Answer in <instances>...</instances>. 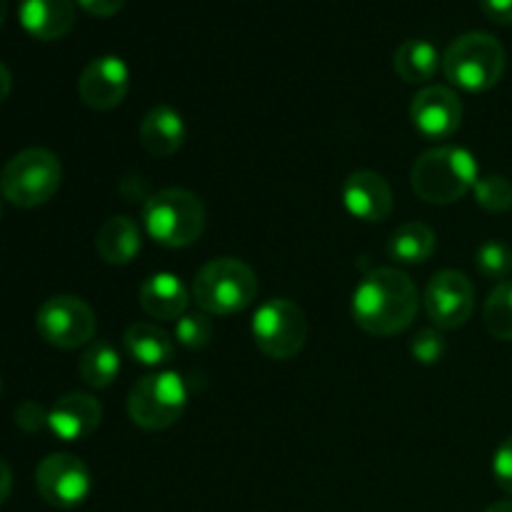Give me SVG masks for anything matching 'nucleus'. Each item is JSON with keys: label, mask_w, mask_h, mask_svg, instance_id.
Returning <instances> with one entry per match:
<instances>
[{"label": "nucleus", "mask_w": 512, "mask_h": 512, "mask_svg": "<svg viewBox=\"0 0 512 512\" xmlns=\"http://www.w3.org/2000/svg\"><path fill=\"white\" fill-rule=\"evenodd\" d=\"M420 295L413 278L398 268H375L365 275L350 300V313L363 333L393 338L413 325Z\"/></svg>", "instance_id": "nucleus-1"}, {"label": "nucleus", "mask_w": 512, "mask_h": 512, "mask_svg": "<svg viewBox=\"0 0 512 512\" xmlns=\"http://www.w3.org/2000/svg\"><path fill=\"white\" fill-rule=\"evenodd\" d=\"M480 178L475 155L460 145H440L415 160L410 170V185L415 195L430 205L458 203L473 193Z\"/></svg>", "instance_id": "nucleus-2"}, {"label": "nucleus", "mask_w": 512, "mask_h": 512, "mask_svg": "<svg viewBox=\"0 0 512 512\" xmlns=\"http://www.w3.org/2000/svg\"><path fill=\"white\" fill-rule=\"evenodd\" d=\"M190 295L203 313L230 318L258 298V275L238 258H215L198 270Z\"/></svg>", "instance_id": "nucleus-3"}, {"label": "nucleus", "mask_w": 512, "mask_h": 512, "mask_svg": "<svg viewBox=\"0 0 512 512\" xmlns=\"http://www.w3.org/2000/svg\"><path fill=\"white\" fill-rule=\"evenodd\" d=\"M143 228L165 248H188L205 230L203 200L185 188L158 190L143 205Z\"/></svg>", "instance_id": "nucleus-4"}, {"label": "nucleus", "mask_w": 512, "mask_h": 512, "mask_svg": "<svg viewBox=\"0 0 512 512\" xmlns=\"http://www.w3.org/2000/svg\"><path fill=\"white\" fill-rule=\"evenodd\" d=\"M443 73L465 93H485L495 88L505 73V48L490 33H465L448 45Z\"/></svg>", "instance_id": "nucleus-5"}, {"label": "nucleus", "mask_w": 512, "mask_h": 512, "mask_svg": "<svg viewBox=\"0 0 512 512\" xmlns=\"http://www.w3.org/2000/svg\"><path fill=\"white\" fill-rule=\"evenodd\" d=\"M63 165L58 155L45 148H28L15 153L0 170V195L18 208L45 205L60 188Z\"/></svg>", "instance_id": "nucleus-6"}, {"label": "nucleus", "mask_w": 512, "mask_h": 512, "mask_svg": "<svg viewBox=\"0 0 512 512\" xmlns=\"http://www.w3.org/2000/svg\"><path fill=\"white\" fill-rule=\"evenodd\" d=\"M188 405V385L178 373H150L128 393V418L143 430H168L178 423Z\"/></svg>", "instance_id": "nucleus-7"}, {"label": "nucleus", "mask_w": 512, "mask_h": 512, "mask_svg": "<svg viewBox=\"0 0 512 512\" xmlns=\"http://www.w3.org/2000/svg\"><path fill=\"white\" fill-rule=\"evenodd\" d=\"M250 333L260 353L273 360H290L305 348L308 318L293 300L273 298L255 310Z\"/></svg>", "instance_id": "nucleus-8"}, {"label": "nucleus", "mask_w": 512, "mask_h": 512, "mask_svg": "<svg viewBox=\"0 0 512 512\" xmlns=\"http://www.w3.org/2000/svg\"><path fill=\"white\" fill-rule=\"evenodd\" d=\"M35 328L40 338L53 348L75 350L93 343L98 320L93 308L78 295H55L38 308Z\"/></svg>", "instance_id": "nucleus-9"}, {"label": "nucleus", "mask_w": 512, "mask_h": 512, "mask_svg": "<svg viewBox=\"0 0 512 512\" xmlns=\"http://www.w3.org/2000/svg\"><path fill=\"white\" fill-rule=\"evenodd\" d=\"M35 488L40 498L58 510L78 508L90 495L93 480H90L88 465L70 453H53L40 460L35 470Z\"/></svg>", "instance_id": "nucleus-10"}, {"label": "nucleus", "mask_w": 512, "mask_h": 512, "mask_svg": "<svg viewBox=\"0 0 512 512\" xmlns=\"http://www.w3.org/2000/svg\"><path fill=\"white\" fill-rule=\"evenodd\" d=\"M423 305L438 330H458L473 318L475 285L460 270H440L425 288Z\"/></svg>", "instance_id": "nucleus-11"}, {"label": "nucleus", "mask_w": 512, "mask_h": 512, "mask_svg": "<svg viewBox=\"0 0 512 512\" xmlns=\"http://www.w3.org/2000/svg\"><path fill=\"white\" fill-rule=\"evenodd\" d=\"M410 120L423 138H450L463 123V103L455 90L445 85H428L410 103Z\"/></svg>", "instance_id": "nucleus-12"}, {"label": "nucleus", "mask_w": 512, "mask_h": 512, "mask_svg": "<svg viewBox=\"0 0 512 512\" xmlns=\"http://www.w3.org/2000/svg\"><path fill=\"white\" fill-rule=\"evenodd\" d=\"M130 90V70L118 55H100L90 60L78 78V95L88 108L113 110Z\"/></svg>", "instance_id": "nucleus-13"}, {"label": "nucleus", "mask_w": 512, "mask_h": 512, "mask_svg": "<svg viewBox=\"0 0 512 512\" xmlns=\"http://www.w3.org/2000/svg\"><path fill=\"white\" fill-rule=\"evenodd\" d=\"M343 203L353 218L383 223L393 213V190L375 170H355L343 183Z\"/></svg>", "instance_id": "nucleus-14"}, {"label": "nucleus", "mask_w": 512, "mask_h": 512, "mask_svg": "<svg viewBox=\"0 0 512 512\" xmlns=\"http://www.w3.org/2000/svg\"><path fill=\"white\" fill-rule=\"evenodd\" d=\"M100 423H103V405L88 393L63 395L48 410V430L65 443L90 438Z\"/></svg>", "instance_id": "nucleus-15"}, {"label": "nucleus", "mask_w": 512, "mask_h": 512, "mask_svg": "<svg viewBox=\"0 0 512 512\" xmlns=\"http://www.w3.org/2000/svg\"><path fill=\"white\" fill-rule=\"evenodd\" d=\"M140 308L155 320H180L188 313V305L193 300L190 290L183 280L173 273H153L140 285Z\"/></svg>", "instance_id": "nucleus-16"}, {"label": "nucleus", "mask_w": 512, "mask_h": 512, "mask_svg": "<svg viewBox=\"0 0 512 512\" xmlns=\"http://www.w3.org/2000/svg\"><path fill=\"white\" fill-rule=\"evenodd\" d=\"M20 25L38 40H60L75 25V0H20Z\"/></svg>", "instance_id": "nucleus-17"}, {"label": "nucleus", "mask_w": 512, "mask_h": 512, "mask_svg": "<svg viewBox=\"0 0 512 512\" xmlns=\"http://www.w3.org/2000/svg\"><path fill=\"white\" fill-rule=\"evenodd\" d=\"M188 135L183 115L170 105H155L140 123V145L155 158H170L178 153Z\"/></svg>", "instance_id": "nucleus-18"}, {"label": "nucleus", "mask_w": 512, "mask_h": 512, "mask_svg": "<svg viewBox=\"0 0 512 512\" xmlns=\"http://www.w3.org/2000/svg\"><path fill=\"white\" fill-rule=\"evenodd\" d=\"M143 248V233L128 215H113L100 225L95 235V250L108 265H128Z\"/></svg>", "instance_id": "nucleus-19"}, {"label": "nucleus", "mask_w": 512, "mask_h": 512, "mask_svg": "<svg viewBox=\"0 0 512 512\" xmlns=\"http://www.w3.org/2000/svg\"><path fill=\"white\" fill-rule=\"evenodd\" d=\"M123 345L135 363L148 365V368H160V365L170 363L175 353L173 338L155 323L128 325L123 333Z\"/></svg>", "instance_id": "nucleus-20"}, {"label": "nucleus", "mask_w": 512, "mask_h": 512, "mask_svg": "<svg viewBox=\"0 0 512 512\" xmlns=\"http://www.w3.org/2000/svg\"><path fill=\"white\" fill-rule=\"evenodd\" d=\"M393 68L398 78H403L410 85H423L435 78L440 68H443V55L438 53L430 40L410 38L398 45L393 58Z\"/></svg>", "instance_id": "nucleus-21"}, {"label": "nucleus", "mask_w": 512, "mask_h": 512, "mask_svg": "<svg viewBox=\"0 0 512 512\" xmlns=\"http://www.w3.org/2000/svg\"><path fill=\"white\" fill-rule=\"evenodd\" d=\"M435 248H438V235L430 225L420 223V220L400 225L388 243L390 258L403 265L425 263V260L433 258Z\"/></svg>", "instance_id": "nucleus-22"}, {"label": "nucleus", "mask_w": 512, "mask_h": 512, "mask_svg": "<svg viewBox=\"0 0 512 512\" xmlns=\"http://www.w3.org/2000/svg\"><path fill=\"white\" fill-rule=\"evenodd\" d=\"M120 373L118 350L105 340H95L83 350L78 360V375L88 388L103 390L115 383Z\"/></svg>", "instance_id": "nucleus-23"}, {"label": "nucleus", "mask_w": 512, "mask_h": 512, "mask_svg": "<svg viewBox=\"0 0 512 512\" xmlns=\"http://www.w3.org/2000/svg\"><path fill=\"white\" fill-rule=\"evenodd\" d=\"M483 323L495 340L512 343V280L498 283L483 308Z\"/></svg>", "instance_id": "nucleus-24"}, {"label": "nucleus", "mask_w": 512, "mask_h": 512, "mask_svg": "<svg viewBox=\"0 0 512 512\" xmlns=\"http://www.w3.org/2000/svg\"><path fill=\"white\" fill-rule=\"evenodd\" d=\"M475 268L483 278L505 283L512 273V250L500 240H488L475 253Z\"/></svg>", "instance_id": "nucleus-25"}, {"label": "nucleus", "mask_w": 512, "mask_h": 512, "mask_svg": "<svg viewBox=\"0 0 512 512\" xmlns=\"http://www.w3.org/2000/svg\"><path fill=\"white\" fill-rule=\"evenodd\" d=\"M475 203L488 213H508L512 208V183L505 175H485L473 188Z\"/></svg>", "instance_id": "nucleus-26"}, {"label": "nucleus", "mask_w": 512, "mask_h": 512, "mask_svg": "<svg viewBox=\"0 0 512 512\" xmlns=\"http://www.w3.org/2000/svg\"><path fill=\"white\" fill-rule=\"evenodd\" d=\"M175 338L188 350L208 348L210 340H213V320L203 310H198V313H185L183 318L175 320Z\"/></svg>", "instance_id": "nucleus-27"}, {"label": "nucleus", "mask_w": 512, "mask_h": 512, "mask_svg": "<svg viewBox=\"0 0 512 512\" xmlns=\"http://www.w3.org/2000/svg\"><path fill=\"white\" fill-rule=\"evenodd\" d=\"M445 353H448V343H445L443 333L438 328L418 330V335L410 340V355L423 365L440 363Z\"/></svg>", "instance_id": "nucleus-28"}, {"label": "nucleus", "mask_w": 512, "mask_h": 512, "mask_svg": "<svg viewBox=\"0 0 512 512\" xmlns=\"http://www.w3.org/2000/svg\"><path fill=\"white\" fill-rule=\"evenodd\" d=\"M15 425H18L23 433H40V430L48 428V410L43 408L40 403L35 400H25L15 408Z\"/></svg>", "instance_id": "nucleus-29"}, {"label": "nucleus", "mask_w": 512, "mask_h": 512, "mask_svg": "<svg viewBox=\"0 0 512 512\" xmlns=\"http://www.w3.org/2000/svg\"><path fill=\"white\" fill-rule=\"evenodd\" d=\"M493 478L505 493L512 495V435L500 443L493 455Z\"/></svg>", "instance_id": "nucleus-30"}, {"label": "nucleus", "mask_w": 512, "mask_h": 512, "mask_svg": "<svg viewBox=\"0 0 512 512\" xmlns=\"http://www.w3.org/2000/svg\"><path fill=\"white\" fill-rule=\"evenodd\" d=\"M480 10L488 15L493 23L512 25V0H478Z\"/></svg>", "instance_id": "nucleus-31"}, {"label": "nucleus", "mask_w": 512, "mask_h": 512, "mask_svg": "<svg viewBox=\"0 0 512 512\" xmlns=\"http://www.w3.org/2000/svg\"><path fill=\"white\" fill-rule=\"evenodd\" d=\"M75 3L95 18H110L125 8V0H75Z\"/></svg>", "instance_id": "nucleus-32"}, {"label": "nucleus", "mask_w": 512, "mask_h": 512, "mask_svg": "<svg viewBox=\"0 0 512 512\" xmlns=\"http://www.w3.org/2000/svg\"><path fill=\"white\" fill-rule=\"evenodd\" d=\"M10 488H13V473H10V468L5 460H0V505L8 500Z\"/></svg>", "instance_id": "nucleus-33"}, {"label": "nucleus", "mask_w": 512, "mask_h": 512, "mask_svg": "<svg viewBox=\"0 0 512 512\" xmlns=\"http://www.w3.org/2000/svg\"><path fill=\"white\" fill-rule=\"evenodd\" d=\"M10 90H13V75H10L8 65L0 63V103H3V100L8 98Z\"/></svg>", "instance_id": "nucleus-34"}, {"label": "nucleus", "mask_w": 512, "mask_h": 512, "mask_svg": "<svg viewBox=\"0 0 512 512\" xmlns=\"http://www.w3.org/2000/svg\"><path fill=\"white\" fill-rule=\"evenodd\" d=\"M485 512H512V500H500V503L490 505Z\"/></svg>", "instance_id": "nucleus-35"}, {"label": "nucleus", "mask_w": 512, "mask_h": 512, "mask_svg": "<svg viewBox=\"0 0 512 512\" xmlns=\"http://www.w3.org/2000/svg\"><path fill=\"white\" fill-rule=\"evenodd\" d=\"M5 15H8V0H0V28L5 23Z\"/></svg>", "instance_id": "nucleus-36"}, {"label": "nucleus", "mask_w": 512, "mask_h": 512, "mask_svg": "<svg viewBox=\"0 0 512 512\" xmlns=\"http://www.w3.org/2000/svg\"><path fill=\"white\" fill-rule=\"evenodd\" d=\"M0 218H3V203H0Z\"/></svg>", "instance_id": "nucleus-37"}, {"label": "nucleus", "mask_w": 512, "mask_h": 512, "mask_svg": "<svg viewBox=\"0 0 512 512\" xmlns=\"http://www.w3.org/2000/svg\"><path fill=\"white\" fill-rule=\"evenodd\" d=\"M0 393H3V383H0Z\"/></svg>", "instance_id": "nucleus-38"}]
</instances>
